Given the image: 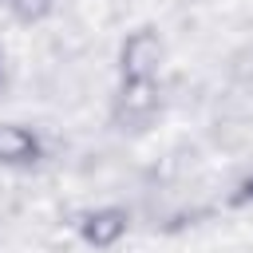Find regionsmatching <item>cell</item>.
Masks as SVG:
<instances>
[{
	"label": "cell",
	"instance_id": "1",
	"mask_svg": "<svg viewBox=\"0 0 253 253\" xmlns=\"http://www.w3.org/2000/svg\"><path fill=\"white\" fill-rule=\"evenodd\" d=\"M162 55H166L162 36L150 28H138L119 47V71H123V79H158Z\"/></svg>",
	"mask_w": 253,
	"mask_h": 253
},
{
	"label": "cell",
	"instance_id": "2",
	"mask_svg": "<svg viewBox=\"0 0 253 253\" xmlns=\"http://www.w3.org/2000/svg\"><path fill=\"white\" fill-rule=\"evenodd\" d=\"M158 111V79H123L119 99H115V115L126 123H142Z\"/></svg>",
	"mask_w": 253,
	"mask_h": 253
},
{
	"label": "cell",
	"instance_id": "3",
	"mask_svg": "<svg viewBox=\"0 0 253 253\" xmlns=\"http://www.w3.org/2000/svg\"><path fill=\"white\" fill-rule=\"evenodd\" d=\"M43 142L36 130L20 126V123H0V166H32L40 162Z\"/></svg>",
	"mask_w": 253,
	"mask_h": 253
},
{
	"label": "cell",
	"instance_id": "4",
	"mask_svg": "<svg viewBox=\"0 0 253 253\" xmlns=\"http://www.w3.org/2000/svg\"><path fill=\"white\" fill-rule=\"evenodd\" d=\"M79 233H83L87 245H95V249H111V245L126 233V210H115V206L91 210V213L79 221Z\"/></svg>",
	"mask_w": 253,
	"mask_h": 253
},
{
	"label": "cell",
	"instance_id": "5",
	"mask_svg": "<svg viewBox=\"0 0 253 253\" xmlns=\"http://www.w3.org/2000/svg\"><path fill=\"white\" fill-rule=\"evenodd\" d=\"M8 8L20 16V20H43L51 12V0H8Z\"/></svg>",
	"mask_w": 253,
	"mask_h": 253
},
{
	"label": "cell",
	"instance_id": "6",
	"mask_svg": "<svg viewBox=\"0 0 253 253\" xmlns=\"http://www.w3.org/2000/svg\"><path fill=\"white\" fill-rule=\"evenodd\" d=\"M245 194H253V178H249V182H245Z\"/></svg>",
	"mask_w": 253,
	"mask_h": 253
}]
</instances>
